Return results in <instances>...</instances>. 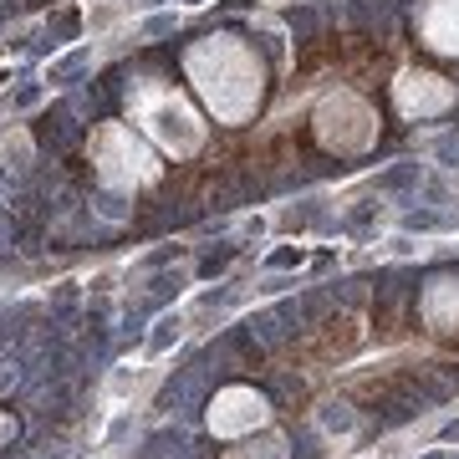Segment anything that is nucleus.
Returning <instances> with one entry per match:
<instances>
[{"label":"nucleus","mask_w":459,"mask_h":459,"mask_svg":"<svg viewBox=\"0 0 459 459\" xmlns=\"http://www.w3.org/2000/svg\"><path fill=\"white\" fill-rule=\"evenodd\" d=\"M184 77L214 123H250L265 102V62L240 36H204L184 51Z\"/></svg>","instance_id":"f257e3e1"},{"label":"nucleus","mask_w":459,"mask_h":459,"mask_svg":"<svg viewBox=\"0 0 459 459\" xmlns=\"http://www.w3.org/2000/svg\"><path fill=\"white\" fill-rule=\"evenodd\" d=\"M128 117L138 123V133H148L153 143L164 148V153H174V159H189V153H199V143H204V117L195 113V102L179 98L169 82H133L128 92Z\"/></svg>","instance_id":"f03ea898"},{"label":"nucleus","mask_w":459,"mask_h":459,"mask_svg":"<svg viewBox=\"0 0 459 459\" xmlns=\"http://www.w3.org/2000/svg\"><path fill=\"white\" fill-rule=\"evenodd\" d=\"M92 174H98L102 189L133 195V189H143V184L159 179V159L148 153V143L133 128L102 123V128L92 133Z\"/></svg>","instance_id":"7ed1b4c3"},{"label":"nucleus","mask_w":459,"mask_h":459,"mask_svg":"<svg viewBox=\"0 0 459 459\" xmlns=\"http://www.w3.org/2000/svg\"><path fill=\"white\" fill-rule=\"evenodd\" d=\"M312 133H316V143L327 148V153H337V159H358V153H368V148L377 143V113H373V102L368 98L337 87V92H327V98L316 102Z\"/></svg>","instance_id":"20e7f679"},{"label":"nucleus","mask_w":459,"mask_h":459,"mask_svg":"<svg viewBox=\"0 0 459 459\" xmlns=\"http://www.w3.org/2000/svg\"><path fill=\"white\" fill-rule=\"evenodd\" d=\"M204 419H210L214 439H250V434L271 429V403H265V394H255L246 383H230V388H220L210 398Z\"/></svg>","instance_id":"39448f33"},{"label":"nucleus","mask_w":459,"mask_h":459,"mask_svg":"<svg viewBox=\"0 0 459 459\" xmlns=\"http://www.w3.org/2000/svg\"><path fill=\"white\" fill-rule=\"evenodd\" d=\"M455 82L449 77H439V72H424V66H409V72H398V82H394V108L403 117H439L455 108Z\"/></svg>","instance_id":"423d86ee"},{"label":"nucleus","mask_w":459,"mask_h":459,"mask_svg":"<svg viewBox=\"0 0 459 459\" xmlns=\"http://www.w3.org/2000/svg\"><path fill=\"white\" fill-rule=\"evenodd\" d=\"M413 31L429 51L459 56V0H419L413 11Z\"/></svg>","instance_id":"0eeeda50"},{"label":"nucleus","mask_w":459,"mask_h":459,"mask_svg":"<svg viewBox=\"0 0 459 459\" xmlns=\"http://www.w3.org/2000/svg\"><path fill=\"white\" fill-rule=\"evenodd\" d=\"M419 316H424V327L439 332V337L459 332V276H434L429 281L424 296H419Z\"/></svg>","instance_id":"6e6552de"},{"label":"nucleus","mask_w":459,"mask_h":459,"mask_svg":"<svg viewBox=\"0 0 459 459\" xmlns=\"http://www.w3.org/2000/svg\"><path fill=\"white\" fill-rule=\"evenodd\" d=\"M225 459H291V444H286V434L261 429V434L240 439V449H225Z\"/></svg>","instance_id":"1a4fd4ad"}]
</instances>
